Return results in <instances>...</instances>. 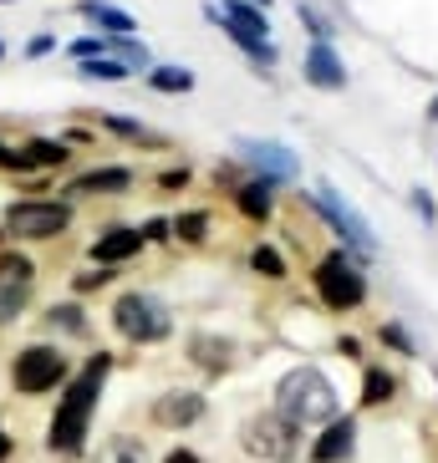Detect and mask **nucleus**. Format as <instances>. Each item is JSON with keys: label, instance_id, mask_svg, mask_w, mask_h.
<instances>
[{"label": "nucleus", "instance_id": "obj_25", "mask_svg": "<svg viewBox=\"0 0 438 463\" xmlns=\"http://www.w3.org/2000/svg\"><path fill=\"white\" fill-rule=\"evenodd\" d=\"M26 290H31V286H15V280H0V326L21 316V306H26Z\"/></svg>", "mask_w": 438, "mask_h": 463}, {"label": "nucleus", "instance_id": "obj_13", "mask_svg": "<svg viewBox=\"0 0 438 463\" xmlns=\"http://www.w3.org/2000/svg\"><path fill=\"white\" fill-rule=\"evenodd\" d=\"M143 245H148V240H143V230H108V234H97L92 260L108 270V265H123L128 255H138Z\"/></svg>", "mask_w": 438, "mask_h": 463}, {"label": "nucleus", "instance_id": "obj_3", "mask_svg": "<svg viewBox=\"0 0 438 463\" xmlns=\"http://www.w3.org/2000/svg\"><path fill=\"white\" fill-rule=\"evenodd\" d=\"M112 326L123 331L128 341H164L168 331H174V316H168V306L158 296H148V290H128L118 306H112Z\"/></svg>", "mask_w": 438, "mask_h": 463}, {"label": "nucleus", "instance_id": "obj_6", "mask_svg": "<svg viewBox=\"0 0 438 463\" xmlns=\"http://www.w3.org/2000/svg\"><path fill=\"white\" fill-rule=\"evenodd\" d=\"M311 204L321 209V219H327L331 230L342 234V245H347V250H357V255H372V250H377V245H372V224L357 214V209L347 204L342 194L331 189V184H321V189L311 194Z\"/></svg>", "mask_w": 438, "mask_h": 463}, {"label": "nucleus", "instance_id": "obj_39", "mask_svg": "<svg viewBox=\"0 0 438 463\" xmlns=\"http://www.w3.org/2000/svg\"><path fill=\"white\" fill-rule=\"evenodd\" d=\"M11 449H15V443H11V433H5V428H0V463L11 458Z\"/></svg>", "mask_w": 438, "mask_h": 463}, {"label": "nucleus", "instance_id": "obj_12", "mask_svg": "<svg viewBox=\"0 0 438 463\" xmlns=\"http://www.w3.org/2000/svg\"><path fill=\"white\" fill-rule=\"evenodd\" d=\"M199 418H205V397L199 392H164L153 402V422L158 428H189Z\"/></svg>", "mask_w": 438, "mask_h": 463}, {"label": "nucleus", "instance_id": "obj_17", "mask_svg": "<svg viewBox=\"0 0 438 463\" xmlns=\"http://www.w3.org/2000/svg\"><path fill=\"white\" fill-rule=\"evenodd\" d=\"M275 184H265V178H250V184H240V194H234V204H240V214L245 219H271V199Z\"/></svg>", "mask_w": 438, "mask_h": 463}, {"label": "nucleus", "instance_id": "obj_26", "mask_svg": "<svg viewBox=\"0 0 438 463\" xmlns=\"http://www.w3.org/2000/svg\"><path fill=\"white\" fill-rule=\"evenodd\" d=\"M31 270H36V265H31L26 255H15V250H5V255H0V280H15V286H31Z\"/></svg>", "mask_w": 438, "mask_h": 463}, {"label": "nucleus", "instance_id": "obj_41", "mask_svg": "<svg viewBox=\"0 0 438 463\" xmlns=\"http://www.w3.org/2000/svg\"><path fill=\"white\" fill-rule=\"evenodd\" d=\"M250 5H261V11H265V5H271V0H250Z\"/></svg>", "mask_w": 438, "mask_h": 463}, {"label": "nucleus", "instance_id": "obj_30", "mask_svg": "<svg viewBox=\"0 0 438 463\" xmlns=\"http://www.w3.org/2000/svg\"><path fill=\"white\" fill-rule=\"evenodd\" d=\"M296 15H301L306 26H311V36H316V42H331V21H327V15H316L311 5H296Z\"/></svg>", "mask_w": 438, "mask_h": 463}, {"label": "nucleus", "instance_id": "obj_18", "mask_svg": "<svg viewBox=\"0 0 438 463\" xmlns=\"http://www.w3.org/2000/svg\"><path fill=\"white\" fill-rule=\"evenodd\" d=\"M393 392H397L393 372L367 367V377H362V402H367V408H383V402H393Z\"/></svg>", "mask_w": 438, "mask_h": 463}, {"label": "nucleus", "instance_id": "obj_10", "mask_svg": "<svg viewBox=\"0 0 438 463\" xmlns=\"http://www.w3.org/2000/svg\"><path fill=\"white\" fill-rule=\"evenodd\" d=\"M306 82L321 87V92H342L347 87V67H342V56L331 52V42H316L306 52Z\"/></svg>", "mask_w": 438, "mask_h": 463}, {"label": "nucleus", "instance_id": "obj_21", "mask_svg": "<svg viewBox=\"0 0 438 463\" xmlns=\"http://www.w3.org/2000/svg\"><path fill=\"white\" fill-rule=\"evenodd\" d=\"M189 352H194V362H199V367L219 372V367H224V362H230V341H214V336H194V341H189Z\"/></svg>", "mask_w": 438, "mask_h": 463}, {"label": "nucleus", "instance_id": "obj_7", "mask_svg": "<svg viewBox=\"0 0 438 463\" xmlns=\"http://www.w3.org/2000/svg\"><path fill=\"white\" fill-rule=\"evenodd\" d=\"M71 224L67 204H46V199H21V204L5 209V230L15 240H56V234Z\"/></svg>", "mask_w": 438, "mask_h": 463}, {"label": "nucleus", "instance_id": "obj_40", "mask_svg": "<svg viewBox=\"0 0 438 463\" xmlns=\"http://www.w3.org/2000/svg\"><path fill=\"white\" fill-rule=\"evenodd\" d=\"M428 123H438V97H433V102H428Z\"/></svg>", "mask_w": 438, "mask_h": 463}, {"label": "nucleus", "instance_id": "obj_38", "mask_svg": "<svg viewBox=\"0 0 438 463\" xmlns=\"http://www.w3.org/2000/svg\"><path fill=\"white\" fill-rule=\"evenodd\" d=\"M164 463H199V453H194V449H174Z\"/></svg>", "mask_w": 438, "mask_h": 463}, {"label": "nucleus", "instance_id": "obj_23", "mask_svg": "<svg viewBox=\"0 0 438 463\" xmlns=\"http://www.w3.org/2000/svg\"><path fill=\"white\" fill-rule=\"evenodd\" d=\"M250 265H255V275H265V280H286V260H281L275 245H255Z\"/></svg>", "mask_w": 438, "mask_h": 463}, {"label": "nucleus", "instance_id": "obj_24", "mask_svg": "<svg viewBox=\"0 0 438 463\" xmlns=\"http://www.w3.org/2000/svg\"><path fill=\"white\" fill-rule=\"evenodd\" d=\"M174 234L184 240V245H199V240L209 234V214H205V209H194V214H178V219H174Z\"/></svg>", "mask_w": 438, "mask_h": 463}, {"label": "nucleus", "instance_id": "obj_11", "mask_svg": "<svg viewBox=\"0 0 438 463\" xmlns=\"http://www.w3.org/2000/svg\"><path fill=\"white\" fill-rule=\"evenodd\" d=\"M352 449H357V418H337L311 443V463H342V458H352Z\"/></svg>", "mask_w": 438, "mask_h": 463}, {"label": "nucleus", "instance_id": "obj_28", "mask_svg": "<svg viewBox=\"0 0 438 463\" xmlns=\"http://www.w3.org/2000/svg\"><path fill=\"white\" fill-rule=\"evenodd\" d=\"M102 123H108L118 137H133V143H158V137H153L143 123H133V118H112V112H102Z\"/></svg>", "mask_w": 438, "mask_h": 463}, {"label": "nucleus", "instance_id": "obj_14", "mask_svg": "<svg viewBox=\"0 0 438 463\" xmlns=\"http://www.w3.org/2000/svg\"><path fill=\"white\" fill-rule=\"evenodd\" d=\"M77 11H82L102 36H138V21L128 11H118V5H108V0H82Z\"/></svg>", "mask_w": 438, "mask_h": 463}, {"label": "nucleus", "instance_id": "obj_4", "mask_svg": "<svg viewBox=\"0 0 438 463\" xmlns=\"http://www.w3.org/2000/svg\"><path fill=\"white\" fill-rule=\"evenodd\" d=\"M316 296L327 300L331 311H357L362 300H367V280H362V270L352 265V255H342V250H331L321 265H316Z\"/></svg>", "mask_w": 438, "mask_h": 463}, {"label": "nucleus", "instance_id": "obj_27", "mask_svg": "<svg viewBox=\"0 0 438 463\" xmlns=\"http://www.w3.org/2000/svg\"><path fill=\"white\" fill-rule=\"evenodd\" d=\"M97 463H143V443H133V438H118V443H108V449L97 453Z\"/></svg>", "mask_w": 438, "mask_h": 463}, {"label": "nucleus", "instance_id": "obj_16", "mask_svg": "<svg viewBox=\"0 0 438 463\" xmlns=\"http://www.w3.org/2000/svg\"><path fill=\"white\" fill-rule=\"evenodd\" d=\"M133 189V168H92L71 184V194H123Z\"/></svg>", "mask_w": 438, "mask_h": 463}, {"label": "nucleus", "instance_id": "obj_32", "mask_svg": "<svg viewBox=\"0 0 438 463\" xmlns=\"http://www.w3.org/2000/svg\"><path fill=\"white\" fill-rule=\"evenodd\" d=\"M108 280H112L108 270H87V275H77L71 286H77V290H102V286H108Z\"/></svg>", "mask_w": 438, "mask_h": 463}, {"label": "nucleus", "instance_id": "obj_36", "mask_svg": "<svg viewBox=\"0 0 438 463\" xmlns=\"http://www.w3.org/2000/svg\"><path fill=\"white\" fill-rule=\"evenodd\" d=\"M413 209H418V214H424V219H433V199H428V194H424V189L413 194Z\"/></svg>", "mask_w": 438, "mask_h": 463}, {"label": "nucleus", "instance_id": "obj_34", "mask_svg": "<svg viewBox=\"0 0 438 463\" xmlns=\"http://www.w3.org/2000/svg\"><path fill=\"white\" fill-rule=\"evenodd\" d=\"M174 234V219H148L143 224V240H168Z\"/></svg>", "mask_w": 438, "mask_h": 463}, {"label": "nucleus", "instance_id": "obj_35", "mask_svg": "<svg viewBox=\"0 0 438 463\" xmlns=\"http://www.w3.org/2000/svg\"><path fill=\"white\" fill-rule=\"evenodd\" d=\"M158 184H164V189H184V184H189V168H168Z\"/></svg>", "mask_w": 438, "mask_h": 463}, {"label": "nucleus", "instance_id": "obj_37", "mask_svg": "<svg viewBox=\"0 0 438 463\" xmlns=\"http://www.w3.org/2000/svg\"><path fill=\"white\" fill-rule=\"evenodd\" d=\"M52 46H56V36H36V42H31L26 52H31V56H46V52H52Z\"/></svg>", "mask_w": 438, "mask_h": 463}, {"label": "nucleus", "instance_id": "obj_19", "mask_svg": "<svg viewBox=\"0 0 438 463\" xmlns=\"http://www.w3.org/2000/svg\"><path fill=\"white\" fill-rule=\"evenodd\" d=\"M26 164L31 168H62L67 164V143H62V137H36L26 148Z\"/></svg>", "mask_w": 438, "mask_h": 463}, {"label": "nucleus", "instance_id": "obj_33", "mask_svg": "<svg viewBox=\"0 0 438 463\" xmlns=\"http://www.w3.org/2000/svg\"><path fill=\"white\" fill-rule=\"evenodd\" d=\"M0 168H15V174H26V153H15V148H5V143H0Z\"/></svg>", "mask_w": 438, "mask_h": 463}, {"label": "nucleus", "instance_id": "obj_9", "mask_svg": "<svg viewBox=\"0 0 438 463\" xmlns=\"http://www.w3.org/2000/svg\"><path fill=\"white\" fill-rule=\"evenodd\" d=\"M234 153H240V158H245V164L265 178V184L296 178V168H301V164H296V153H290L286 143H271V137H240V143H234Z\"/></svg>", "mask_w": 438, "mask_h": 463}, {"label": "nucleus", "instance_id": "obj_1", "mask_svg": "<svg viewBox=\"0 0 438 463\" xmlns=\"http://www.w3.org/2000/svg\"><path fill=\"white\" fill-rule=\"evenodd\" d=\"M108 372H112V356L97 352L92 362L82 367V377L67 387V397L56 402L52 428H46V449H52V453H77V449H82V438H87V428H92V412H97V397H102Z\"/></svg>", "mask_w": 438, "mask_h": 463}, {"label": "nucleus", "instance_id": "obj_20", "mask_svg": "<svg viewBox=\"0 0 438 463\" xmlns=\"http://www.w3.org/2000/svg\"><path fill=\"white\" fill-rule=\"evenodd\" d=\"M82 77H92V82H128L133 77V67H123L118 56H92V61H82Z\"/></svg>", "mask_w": 438, "mask_h": 463}, {"label": "nucleus", "instance_id": "obj_8", "mask_svg": "<svg viewBox=\"0 0 438 463\" xmlns=\"http://www.w3.org/2000/svg\"><path fill=\"white\" fill-rule=\"evenodd\" d=\"M296 433H301V428H290L281 412H265V418H255L245 428V453H255V458H265V463H281V458L296 453Z\"/></svg>", "mask_w": 438, "mask_h": 463}, {"label": "nucleus", "instance_id": "obj_2", "mask_svg": "<svg viewBox=\"0 0 438 463\" xmlns=\"http://www.w3.org/2000/svg\"><path fill=\"white\" fill-rule=\"evenodd\" d=\"M337 387L321 367H296L281 377L275 387V412L290 422V428H311V422H337Z\"/></svg>", "mask_w": 438, "mask_h": 463}, {"label": "nucleus", "instance_id": "obj_15", "mask_svg": "<svg viewBox=\"0 0 438 463\" xmlns=\"http://www.w3.org/2000/svg\"><path fill=\"white\" fill-rule=\"evenodd\" d=\"M214 15L230 21V26H240V31H250V36H261V42H271V21H265V11L250 5V0H219Z\"/></svg>", "mask_w": 438, "mask_h": 463}, {"label": "nucleus", "instance_id": "obj_22", "mask_svg": "<svg viewBox=\"0 0 438 463\" xmlns=\"http://www.w3.org/2000/svg\"><path fill=\"white\" fill-rule=\"evenodd\" d=\"M148 87H153V92H189L194 71L189 67H153L148 71Z\"/></svg>", "mask_w": 438, "mask_h": 463}, {"label": "nucleus", "instance_id": "obj_42", "mask_svg": "<svg viewBox=\"0 0 438 463\" xmlns=\"http://www.w3.org/2000/svg\"><path fill=\"white\" fill-rule=\"evenodd\" d=\"M0 56H5V46H0Z\"/></svg>", "mask_w": 438, "mask_h": 463}, {"label": "nucleus", "instance_id": "obj_29", "mask_svg": "<svg viewBox=\"0 0 438 463\" xmlns=\"http://www.w3.org/2000/svg\"><path fill=\"white\" fill-rule=\"evenodd\" d=\"M52 326H67V331H77V336H82L87 321H82V311H77V306H52Z\"/></svg>", "mask_w": 438, "mask_h": 463}, {"label": "nucleus", "instance_id": "obj_5", "mask_svg": "<svg viewBox=\"0 0 438 463\" xmlns=\"http://www.w3.org/2000/svg\"><path fill=\"white\" fill-rule=\"evenodd\" d=\"M11 382H15V392H26V397L52 392L56 382H67V356H62V346H26V352L15 356Z\"/></svg>", "mask_w": 438, "mask_h": 463}, {"label": "nucleus", "instance_id": "obj_31", "mask_svg": "<svg viewBox=\"0 0 438 463\" xmlns=\"http://www.w3.org/2000/svg\"><path fill=\"white\" fill-rule=\"evenodd\" d=\"M383 341H387V346H397V352H403V356H418V346H413V336H408V331H403V326H393V321H387V326H383Z\"/></svg>", "mask_w": 438, "mask_h": 463}]
</instances>
